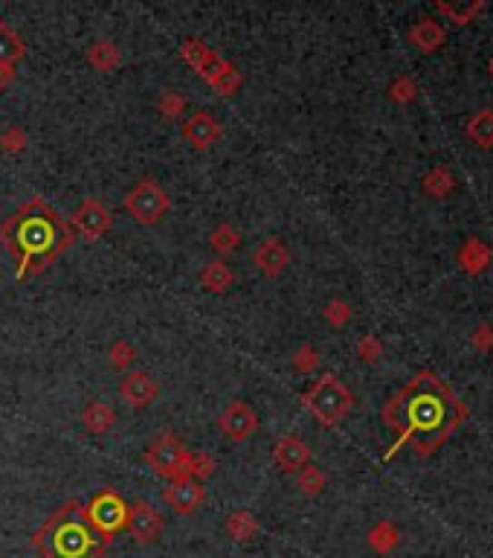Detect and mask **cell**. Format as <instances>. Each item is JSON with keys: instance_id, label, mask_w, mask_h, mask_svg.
I'll return each mask as SVG.
<instances>
[{"instance_id": "30", "label": "cell", "mask_w": 493, "mask_h": 558, "mask_svg": "<svg viewBox=\"0 0 493 558\" xmlns=\"http://www.w3.org/2000/svg\"><path fill=\"white\" fill-rule=\"evenodd\" d=\"M325 320L331 323L334 329H342V326H346V323L351 320V308H349V303L331 300V303L325 305Z\"/></svg>"}, {"instance_id": "34", "label": "cell", "mask_w": 493, "mask_h": 558, "mask_svg": "<svg viewBox=\"0 0 493 558\" xmlns=\"http://www.w3.org/2000/svg\"><path fill=\"white\" fill-rule=\"evenodd\" d=\"M317 364H320V355H317V349L313 346H299V352L293 355V366L299 373H311V370H317Z\"/></svg>"}, {"instance_id": "39", "label": "cell", "mask_w": 493, "mask_h": 558, "mask_svg": "<svg viewBox=\"0 0 493 558\" xmlns=\"http://www.w3.org/2000/svg\"><path fill=\"white\" fill-rule=\"evenodd\" d=\"M12 79H15V70H12L9 65H0V91H4V87H9Z\"/></svg>"}, {"instance_id": "11", "label": "cell", "mask_w": 493, "mask_h": 558, "mask_svg": "<svg viewBox=\"0 0 493 558\" xmlns=\"http://www.w3.org/2000/svg\"><path fill=\"white\" fill-rule=\"evenodd\" d=\"M218 428L223 431V436L235 439V443H244L259 428V416L247 402H230L221 410L218 416Z\"/></svg>"}, {"instance_id": "4", "label": "cell", "mask_w": 493, "mask_h": 558, "mask_svg": "<svg viewBox=\"0 0 493 558\" xmlns=\"http://www.w3.org/2000/svg\"><path fill=\"white\" fill-rule=\"evenodd\" d=\"M181 58L183 62L198 73V76L209 85L215 87L221 96H235L238 87L244 85V76L242 70H238L232 62L227 58H221L209 44H203L201 38H186L181 44Z\"/></svg>"}, {"instance_id": "33", "label": "cell", "mask_w": 493, "mask_h": 558, "mask_svg": "<svg viewBox=\"0 0 493 558\" xmlns=\"http://www.w3.org/2000/svg\"><path fill=\"white\" fill-rule=\"evenodd\" d=\"M192 477L195 480H203L215 472V457L212 453H206V451H198V453H192Z\"/></svg>"}, {"instance_id": "3", "label": "cell", "mask_w": 493, "mask_h": 558, "mask_svg": "<svg viewBox=\"0 0 493 558\" xmlns=\"http://www.w3.org/2000/svg\"><path fill=\"white\" fill-rule=\"evenodd\" d=\"M33 544L41 558H102L104 544L94 533L79 501H67L41 523L33 535Z\"/></svg>"}, {"instance_id": "5", "label": "cell", "mask_w": 493, "mask_h": 558, "mask_svg": "<svg viewBox=\"0 0 493 558\" xmlns=\"http://www.w3.org/2000/svg\"><path fill=\"white\" fill-rule=\"evenodd\" d=\"M302 404L320 424L331 428V424H340L351 414L354 395L337 375L325 373V375H320L317 381H313V387L302 395Z\"/></svg>"}, {"instance_id": "24", "label": "cell", "mask_w": 493, "mask_h": 558, "mask_svg": "<svg viewBox=\"0 0 493 558\" xmlns=\"http://www.w3.org/2000/svg\"><path fill=\"white\" fill-rule=\"evenodd\" d=\"M209 244H212V251L221 254V256H227L232 251H238V244H242V233H238L235 224H218L212 233H209Z\"/></svg>"}, {"instance_id": "18", "label": "cell", "mask_w": 493, "mask_h": 558, "mask_svg": "<svg viewBox=\"0 0 493 558\" xmlns=\"http://www.w3.org/2000/svg\"><path fill=\"white\" fill-rule=\"evenodd\" d=\"M87 65L99 73H113L119 65H123V53H119V47L111 38H99L87 47Z\"/></svg>"}, {"instance_id": "9", "label": "cell", "mask_w": 493, "mask_h": 558, "mask_svg": "<svg viewBox=\"0 0 493 558\" xmlns=\"http://www.w3.org/2000/svg\"><path fill=\"white\" fill-rule=\"evenodd\" d=\"M70 227L76 233H82L84 239L96 242L111 230V213L99 198H84L79 207L73 210V224Z\"/></svg>"}, {"instance_id": "40", "label": "cell", "mask_w": 493, "mask_h": 558, "mask_svg": "<svg viewBox=\"0 0 493 558\" xmlns=\"http://www.w3.org/2000/svg\"><path fill=\"white\" fill-rule=\"evenodd\" d=\"M490 76H493V58H490Z\"/></svg>"}, {"instance_id": "1", "label": "cell", "mask_w": 493, "mask_h": 558, "mask_svg": "<svg viewBox=\"0 0 493 558\" xmlns=\"http://www.w3.org/2000/svg\"><path fill=\"white\" fill-rule=\"evenodd\" d=\"M73 242H76L73 227L44 198L26 201L0 224V244L18 262V279L50 268Z\"/></svg>"}, {"instance_id": "12", "label": "cell", "mask_w": 493, "mask_h": 558, "mask_svg": "<svg viewBox=\"0 0 493 558\" xmlns=\"http://www.w3.org/2000/svg\"><path fill=\"white\" fill-rule=\"evenodd\" d=\"M183 140L192 145V149H209V145H215L221 137H223V125L218 116H212L209 111H198V114H192L189 120L183 123Z\"/></svg>"}, {"instance_id": "21", "label": "cell", "mask_w": 493, "mask_h": 558, "mask_svg": "<svg viewBox=\"0 0 493 558\" xmlns=\"http://www.w3.org/2000/svg\"><path fill=\"white\" fill-rule=\"evenodd\" d=\"M468 137L473 145H479V149H493V108H482L470 116Z\"/></svg>"}, {"instance_id": "29", "label": "cell", "mask_w": 493, "mask_h": 558, "mask_svg": "<svg viewBox=\"0 0 493 558\" xmlns=\"http://www.w3.org/2000/svg\"><path fill=\"white\" fill-rule=\"evenodd\" d=\"M157 108H160L163 116H166V120H177V116H183L186 99L177 91H163V96L157 99Z\"/></svg>"}, {"instance_id": "22", "label": "cell", "mask_w": 493, "mask_h": 558, "mask_svg": "<svg viewBox=\"0 0 493 558\" xmlns=\"http://www.w3.org/2000/svg\"><path fill=\"white\" fill-rule=\"evenodd\" d=\"M232 279H235V274L230 271V265H223L221 259L209 262V265H203V271H201V285L212 294L227 291L232 285Z\"/></svg>"}, {"instance_id": "27", "label": "cell", "mask_w": 493, "mask_h": 558, "mask_svg": "<svg viewBox=\"0 0 493 558\" xmlns=\"http://www.w3.org/2000/svg\"><path fill=\"white\" fill-rule=\"evenodd\" d=\"M296 486H299V492H302V494L313 497V494H320V492L325 489V474L320 472L317 465L308 463L302 472L296 474Z\"/></svg>"}, {"instance_id": "14", "label": "cell", "mask_w": 493, "mask_h": 558, "mask_svg": "<svg viewBox=\"0 0 493 558\" xmlns=\"http://www.w3.org/2000/svg\"><path fill=\"white\" fill-rule=\"evenodd\" d=\"M308 463H311V448L305 445L302 436L288 433L273 445V465L279 468V472L299 474Z\"/></svg>"}, {"instance_id": "25", "label": "cell", "mask_w": 493, "mask_h": 558, "mask_svg": "<svg viewBox=\"0 0 493 558\" xmlns=\"http://www.w3.org/2000/svg\"><path fill=\"white\" fill-rule=\"evenodd\" d=\"M256 533H259V521L252 518L247 509H238L227 518V535L232 541H250Z\"/></svg>"}, {"instance_id": "36", "label": "cell", "mask_w": 493, "mask_h": 558, "mask_svg": "<svg viewBox=\"0 0 493 558\" xmlns=\"http://www.w3.org/2000/svg\"><path fill=\"white\" fill-rule=\"evenodd\" d=\"M415 94H418V87H415V82H412L409 76H400V79L392 82V87H389V96H392L395 102H412Z\"/></svg>"}, {"instance_id": "6", "label": "cell", "mask_w": 493, "mask_h": 558, "mask_svg": "<svg viewBox=\"0 0 493 558\" xmlns=\"http://www.w3.org/2000/svg\"><path fill=\"white\" fill-rule=\"evenodd\" d=\"M145 463L152 465V472L166 477L169 483L192 477V451L181 443V436L174 433H160L152 445L145 448Z\"/></svg>"}, {"instance_id": "7", "label": "cell", "mask_w": 493, "mask_h": 558, "mask_svg": "<svg viewBox=\"0 0 493 558\" xmlns=\"http://www.w3.org/2000/svg\"><path fill=\"white\" fill-rule=\"evenodd\" d=\"M84 515H87V521H91L94 533L102 538V544H111V541L125 530L128 503L119 497V492L102 489L91 497V503L84 506Z\"/></svg>"}, {"instance_id": "32", "label": "cell", "mask_w": 493, "mask_h": 558, "mask_svg": "<svg viewBox=\"0 0 493 558\" xmlns=\"http://www.w3.org/2000/svg\"><path fill=\"white\" fill-rule=\"evenodd\" d=\"M0 149L4 152H21L26 149V131L24 128H6V131H0Z\"/></svg>"}, {"instance_id": "15", "label": "cell", "mask_w": 493, "mask_h": 558, "mask_svg": "<svg viewBox=\"0 0 493 558\" xmlns=\"http://www.w3.org/2000/svg\"><path fill=\"white\" fill-rule=\"evenodd\" d=\"M119 393H123V399L133 410H143V407H148L157 399V384L148 373L133 370V373H128L123 381H119Z\"/></svg>"}, {"instance_id": "35", "label": "cell", "mask_w": 493, "mask_h": 558, "mask_svg": "<svg viewBox=\"0 0 493 558\" xmlns=\"http://www.w3.org/2000/svg\"><path fill=\"white\" fill-rule=\"evenodd\" d=\"M436 9H439V12H444L447 18H453L456 24H468L476 12H482V4H470V6H465V9H461V6H447V4H439Z\"/></svg>"}, {"instance_id": "8", "label": "cell", "mask_w": 493, "mask_h": 558, "mask_svg": "<svg viewBox=\"0 0 493 558\" xmlns=\"http://www.w3.org/2000/svg\"><path fill=\"white\" fill-rule=\"evenodd\" d=\"M169 207H172V198L154 178L137 181L125 195V210L140 224H157L169 213Z\"/></svg>"}, {"instance_id": "37", "label": "cell", "mask_w": 493, "mask_h": 558, "mask_svg": "<svg viewBox=\"0 0 493 558\" xmlns=\"http://www.w3.org/2000/svg\"><path fill=\"white\" fill-rule=\"evenodd\" d=\"M360 358L363 361L380 358V341H378V337H363V341H360Z\"/></svg>"}, {"instance_id": "23", "label": "cell", "mask_w": 493, "mask_h": 558, "mask_svg": "<svg viewBox=\"0 0 493 558\" xmlns=\"http://www.w3.org/2000/svg\"><path fill=\"white\" fill-rule=\"evenodd\" d=\"M24 53H26V47H24L21 35L15 33L9 24L0 21V65H9L12 67Z\"/></svg>"}, {"instance_id": "16", "label": "cell", "mask_w": 493, "mask_h": 558, "mask_svg": "<svg viewBox=\"0 0 493 558\" xmlns=\"http://www.w3.org/2000/svg\"><path fill=\"white\" fill-rule=\"evenodd\" d=\"M252 265H256L261 274L267 276H279L291 265V254H288V244L281 239H264L256 251H252Z\"/></svg>"}, {"instance_id": "26", "label": "cell", "mask_w": 493, "mask_h": 558, "mask_svg": "<svg viewBox=\"0 0 493 558\" xmlns=\"http://www.w3.org/2000/svg\"><path fill=\"white\" fill-rule=\"evenodd\" d=\"M456 189V181H453V174L447 172L444 166H439V169H432L427 178H424V193L429 195V198H447Z\"/></svg>"}, {"instance_id": "31", "label": "cell", "mask_w": 493, "mask_h": 558, "mask_svg": "<svg viewBox=\"0 0 493 558\" xmlns=\"http://www.w3.org/2000/svg\"><path fill=\"white\" fill-rule=\"evenodd\" d=\"M133 358H137V349H133L128 341H116L111 346V364L116 366V370H128Z\"/></svg>"}, {"instance_id": "19", "label": "cell", "mask_w": 493, "mask_h": 558, "mask_svg": "<svg viewBox=\"0 0 493 558\" xmlns=\"http://www.w3.org/2000/svg\"><path fill=\"white\" fill-rule=\"evenodd\" d=\"M490 247L482 239H468L458 251V265L468 274H482L490 265Z\"/></svg>"}, {"instance_id": "38", "label": "cell", "mask_w": 493, "mask_h": 558, "mask_svg": "<svg viewBox=\"0 0 493 558\" xmlns=\"http://www.w3.org/2000/svg\"><path fill=\"white\" fill-rule=\"evenodd\" d=\"M473 344L488 352V349L493 346V332H490V326H479V332L473 334Z\"/></svg>"}, {"instance_id": "20", "label": "cell", "mask_w": 493, "mask_h": 558, "mask_svg": "<svg viewBox=\"0 0 493 558\" xmlns=\"http://www.w3.org/2000/svg\"><path fill=\"white\" fill-rule=\"evenodd\" d=\"M113 422H116V414H113V407L108 402H91L82 410V424L96 436L108 433L113 428Z\"/></svg>"}, {"instance_id": "13", "label": "cell", "mask_w": 493, "mask_h": 558, "mask_svg": "<svg viewBox=\"0 0 493 558\" xmlns=\"http://www.w3.org/2000/svg\"><path fill=\"white\" fill-rule=\"evenodd\" d=\"M203 483L195 477H186V480H174L169 483V489L163 492V501H166L177 515H192L203 506Z\"/></svg>"}, {"instance_id": "17", "label": "cell", "mask_w": 493, "mask_h": 558, "mask_svg": "<svg viewBox=\"0 0 493 558\" xmlns=\"http://www.w3.org/2000/svg\"><path fill=\"white\" fill-rule=\"evenodd\" d=\"M409 41H412L421 53H436L441 44L447 41V29H444L439 21L421 18V21H418V24L409 29Z\"/></svg>"}, {"instance_id": "10", "label": "cell", "mask_w": 493, "mask_h": 558, "mask_svg": "<svg viewBox=\"0 0 493 558\" xmlns=\"http://www.w3.org/2000/svg\"><path fill=\"white\" fill-rule=\"evenodd\" d=\"M125 530L131 533V538L137 541V544H154V541L163 535V518L148 501H137V503L128 506Z\"/></svg>"}, {"instance_id": "2", "label": "cell", "mask_w": 493, "mask_h": 558, "mask_svg": "<svg viewBox=\"0 0 493 558\" xmlns=\"http://www.w3.org/2000/svg\"><path fill=\"white\" fill-rule=\"evenodd\" d=\"M444 395L450 393L444 390L441 381H436L429 373H421L383 407V419L398 431L395 448L407 443L412 433H427L429 436V443L424 445L427 453L456 428L458 419H447Z\"/></svg>"}, {"instance_id": "28", "label": "cell", "mask_w": 493, "mask_h": 558, "mask_svg": "<svg viewBox=\"0 0 493 558\" xmlns=\"http://www.w3.org/2000/svg\"><path fill=\"white\" fill-rule=\"evenodd\" d=\"M369 544L375 547L378 553H389V550L398 544V526H395V523H389V521L378 523L375 530L369 533Z\"/></svg>"}]
</instances>
